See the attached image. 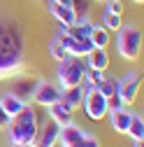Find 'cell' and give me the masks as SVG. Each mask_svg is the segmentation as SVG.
I'll use <instances>...</instances> for the list:
<instances>
[{"label": "cell", "instance_id": "obj_1", "mask_svg": "<svg viewBox=\"0 0 144 147\" xmlns=\"http://www.w3.org/2000/svg\"><path fill=\"white\" fill-rule=\"evenodd\" d=\"M26 35L9 16H0V82L12 80L23 70Z\"/></svg>", "mask_w": 144, "mask_h": 147}, {"label": "cell", "instance_id": "obj_2", "mask_svg": "<svg viewBox=\"0 0 144 147\" xmlns=\"http://www.w3.org/2000/svg\"><path fill=\"white\" fill-rule=\"evenodd\" d=\"M37 112L26 103L16 117L9 119L7 131H9V145L12 147H35V138H37Z\"/></svg>", "mask_w": 144, "mask_h": 147}, {"label": "cell", "instance_id": "obj_3", "mask_svg": "<svg viewBox=\"0 0 144 147\" xmlns=\"http://www.w3.org/2000/svg\"><path fill=\"white\" fill-rule=\"evenodd\" d=\"M116 54L125 61H137L142 54V30L133 24H125L116 30Z\"/></svg>", "mask_w": 144, "mask_h": 147}, {"label": "cell", "instance_id": "obj_4", "mask_svg": "<svg viewBox=\"0 0 144 147\" xmlns=\"http://www.w3.org/2000/svg\"><path fill=\"white\" fill-rule=\"evenodd\" d=\"M84 70H86V61L79 56H65L63 61H58L56 68V77H58V86L61 89H70L84 82Z\"/></svg>", "mask_w": 144, "mask_h": 147}, {"label": "cell", "instance_id": "obj_5", "mask_svg": "<svg viewBox=\"0 0 144 147\" xmlns=\"http://www.w3.org/2000/svg\"><path fill=\"white\" fill-rule=\"evenodd\" d=\"M81 107H84L86 117L91 121H100L102 117H107V98L100 94V91H95V89H86Z\"/></svg>", "mask_w": 144, "mask_h": 147}, {"label": "cell", "instance_id": "obj_6", "mask_svg": "<svg viewBox=\"0 0 144 147\" xmlns=\"http://www.w3.org/2000/svg\"><path fill=\"white\" fill-rule=\"evenodd\" d=\"M139 86H142V75H139V72H128L125 77H121L116 82V94H119V98L123 100L125 107L137 100Z\"/></svg>", "mask_w": 144, "mask_h": 147}, {"label": "cell", "instance_id": "obj_7", "mask_svg": "<svg viewBox=\"0 0 144 147\" xmlns=\"http://www.w3.org/2000/svg\"><path fill=\"white\" fill-rule=\"evenodd\" d=\"M30 98H33L35 103H37V105H42V107H49L51 103L61 100V86L51 84V82H47V80H40Z\"/></svg>", "mask_w": 144, "mask_h": 147}, {"label": "cell", "instance_id": "obj_8", "mask_svg": "<svg viewBox=\"0 0 144 147\" xmlns=\"http://www.w3.org/2000/svg\"><path fill=\"white\" fill-rule=\"evenodd\" d=\"M58 131L61 126L51 119H44V124L37 128V138H35V147H56L58 145Z\"/></svg>", "mask_w": 144, "mask_h": 147}, {"label": "cell", "instance_id": "obj_9", "mask_svg": "<svg viewBox=\"0 0 144 147\" xmlns=\"http://www.w3.org/2000/svg\"><path fill=\"white\" fill-rule=\"evenodd\" d=\"M84 94H86V86H84V84L70 86V89H61V103H63V105H67L72 112H75L77 107H81Z\"/></svg>", "mask_w": 144, "mask_h": 147}, {"label": "cell", "instance_id": "obj_10", "mask_svg": "<svg viewBox=\"0 0 144 147\" xmlns=\"http://www.w3.org/2000/svg\"><path fill=\"white\" fill-rule=\"evenodd\" d=\"M37 82H40V80H35V77H16V80L12 82V86H9V94H14L16 98L26 100V98L33 96V91H35V86H37Z\"/></svg>", "mask_w": 144, "mask_h": 147}, {"label": "cell", "instance_id": "obj_11", "mask_svg": "<svg viewBox=\"0 0 144 147\" xmlns=\"http://www.w3.org/2000/svg\"><path fill=\"white\" fill-rule=\"evenodd\" d=\"M109 117V124L116 133H128V126H130V119H133V112L128 107H121V110H112V112H107Z\"/></svg>", "mask_w": 144, "mask_h": 147}, {"label": "cell", "instance_id": "obj_12", "mask_svg": "<svg viewBox=\"0 0 144 147\" xmlns=\"http://www.w3.org/2000/svg\"><path fill=\"white\" fill-rule=\"evenodd\" d=\"M84 128H79L75 121L67 124V126H61V131H58V145L61 147H72L75 142H79L84 138Z\"/></svg>", "mask_w": 144, "mask_h": 147}, {"label": "cell", "instance_id": "obj_13", "mask_svg": "<svg viewBox=\"0 0 144 147\" xmlns=\"http://www.w3.org/2000/svg\"><path fill=\"white\" fill-rule=\"evenodd\" d=\"M49 14H51L58 24H63V26H67V28L75 24V19H77L75 9H72V7H65V5H61V3H56V0H51V3H49Z\"/></svg>", "mask_w": 144, "mask_h": 147}, {"label": "cell", "instance_id": "obj_14", "mask_svg": "<svg viewBox=\"0 0 144 147\" xmlns=\"http://www.w3.org/2000/svg\"><path fill=\"white\" fill-rule=\"evenodd\" d=\"M47 110H49V119L56 121L58 126H67V124H72V110H70L67 105H63L61 100L51 103Z\"/></svg>", "mask_w": 144, "mask_h": 147}, {"label": "cell", "instance_id": "obj_15", "mask_svg": "<svg viewBox=\"0 0 144 147\" xmlns=\"http://www.w3.org/2000/svg\"><path fill=\"white\" fill-rule=\"evenodd\" d=\"M0 107H3L5 115L12 119V117H16V115H19L21 110L26 107V100H21V98H16L14 94L5 91V94H0Z\"/></svg>", "mask_w": 144, "mask_h": 147}, {"label": "cell", "instance_id": "obj_16", "mask_svg": "<svg viewBox=\"0 0 144 147\" xmlns=\"http://www.w3.org/2000/svg\"><path fill=\"white\" fill-rule=\"evenodd\" d=\"M86 65H88V68H93V70L105 72L107 68H109V54H107V49L93 47V49H91V54L86 56Z\"/></svg>", "mask_w": 144, "mask_h": 147}, {"label": "cell", "instance_id": "obj_17", "mask_svg": "<svg viewBox=\"0 0 144 147\" xmlns=\"http://www.w3.org/2000/svg\"><path fill=\"white\" fill-rule=\"evenodd\" d=\"M88 40H91L93 42V47H100V49H107V47H109V30H107V28H102V26H93L91 28V38H88Z\"/></svg>", "mask_w": 144, "mask_h": 147}, {"label": "cell", "instance_id": "obj_18", "mask_svg": "<svg viewBox=\"0 0 144 147\" xmlns=\"http://www.w3.org/2000/svg\"><path fill=\"white\" fill-rule=\"evenodd\" d=\"M116 82H119V77L102 75V77H100V82H98L93 89H95V91H100L105 98H109V96H114V94H116Z\"/></svg>", "mask_w": 144, "mask_h": 147}, {"label": "cell", "instance_id": "obj_19", "mask_svg": "<svg viewBox=\"0 0 144 147\" xmlns=\"http://www.w3.org/2000/svg\"><path fill=\"white\" fill-rule=\"evenodd\" d=\"M133 140H144V121H142V115H135L133 112V119H130V126H128V133Z\"/></svg>", "mask_w": 144, "mask_h": 147}, {"label": "cell", "instance_id": "obj_20", "mask_svg": "<svg viewBox=\"0 0 144 147\" xmlns=\"http://www.w3.org/2000/svg\"><path fill=\"white\" fill-rule=\"evenodd\" d=\"M123 24H121V14H112V12H102V28H107V30H119Z\"/></svg>", "mask_w": 144, "mask_h": 147}, {"label": "cell", "instance_id": "obj_21", "mask_svg": "<svg viewBox=\"0 0 144 147\" xmlns=\"http://www.w3.org/2000/svg\"><path fill=\"white\" fill-rule=\"evenodd\" d=\"M49 56H51L53 61H63V59L67 56V51H65L63 42L58 40V35H56V38H53V40L49 42Z\"/></svg>", "mask_w": 144, "mask_h": 147}, {"label": "cell", "instance_id": "obj_22", "mask_svg": "<svg viewBox=\"0 0 144 147\" xmlns=\"http://www.w3.org/2000/svg\"><path fill=\"white\" fill-rule=\"evenodd\" d=\"M72 147H100V142H98V138L93 136V133H84V138L79 140V142H75V145H72Z\"/></svg>", "mask_w": 144, "mask_h": 147}, {"label": "cell", "instance_id": "obj_23", "mask_svg": "<svg viewBox=\"0 0 144 147\" xmlns=\"http://www.w3.org/2000/svg\"><path fill=\"white\" fill-rule=\"evenodd\" d=\"M72 9H75L77 16H88L91 5H88V0H79V3H72Z\"/></svg>", "mask_w": 144, "mask_h": 147}, {"label": "cell", "instance_id": "obj_24", "mask_svg": "<svg viewBox=\"0 0 144 147\" xmlns=\"http://www.w3.org/2000/svg\"><path fill=\"white\" fill-rule=\"evenodd\" d=\"M102 3H105V12L123 14V5H121V0H102Z\"/></svg>", "mask_w": 144, "mask_h": 147}, {"label": "cell", "instance_id": "obj_25", "mask_svg": "<svg viewBox=\"0 0 144 147\" xmlns=\"http://www.w3.org/2000/svg\"><path fill=\"white\" fill-rule=\"evenodd\" d=\"M121 107H125V105H123V100L119 98V94H114V96L107 98V112H112V110H121Z\"/></svg>", "mask_w": 144, "mask_h": 147}, {"label": "cell", "instance_id": "obj_26", "mask_svg": "<svg viewBox=\"0 0 144 147\" xmlns=\"http://www.w3.org/2000/svg\"><path fill=\"white\" fill-rule=\"evenodd\" d=\"M7 124H9V117L5 115V110L0 107V131H5V128H7Z\"/></svg>", "mask_w": 144, "mask_h": 147}, {"label": "cell", "instance_id": "obj_27", "mask_svg": "<svg viewBox=\"0 0 144 147\" xmlns=\"http://www.w3.org/2000/svg\"><path fill=\"white\" fill-rule=\"evenodd\" d=\"M133 147H144V140H133Z\"/></svg>", "mask_w": 144, "mask_h": 147}, {"label": "cell", "instance_id": "obj_28", "mask_svg": "<svg viewBox=\"0 0 144 147\" xmlns=\"http://www.w3.org/2000/svg\"><path fill=\"white\" fill-rule=\"evenodd\" d=\"M133 3H135V5H142V3H144V0H133Z\"/></svg>", "mask_w": 144, "mask_h": 147}, {"label": "cell", "instance_id": "obj_29", "mask_svg": "<svg viewBox=\"0 0 144 147\" xmlns=\"http://www.w3.org/2000/svg\"><path fill=\"white\" fill-rule=\"evenodd\" d=\"M98 3H102V0H98Z\"/></svg>", "mask_w": 144, "mask_h": 147}]
</instances>
